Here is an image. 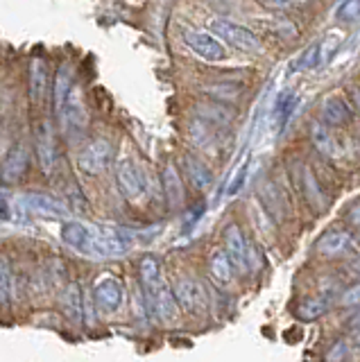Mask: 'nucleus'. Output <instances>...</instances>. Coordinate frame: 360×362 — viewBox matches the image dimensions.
<instances>
[{"mask_svg": "<svg viewBox=\"0 0 360 362\" xmlns=\"http://www.w3.org/2000/svg\"><path fill=\"white\" fill-rule=\"evenodd\" d=\"M211 32L224 43H229L231 48L240 52H261V39L256 37L252 30H247L240 23H233L227 18H213Z\"/></svg>", "mask_w": 360, "mask_h": 362, "instance_id": "1", "label": "nucleus"}, {"mask_svg": "<svg viewBox=\"0 0 360 362\" xmlns=\"http://www.w3.org/2000/svg\"><path fill=\"white\" fill-rule=\"evenodd\" d=\"M116 184H118V190L122 192V197L129 199V202H139L145 195V188H148V186H145L143 170L129 156L118 158V163H116Z\"/></svg>", "mask_w": 360, "mask_h": 362, "instance_id": "2", "label": "nucleus"}, {"mask_svg": "<svg viewBox=\"0 0 360 362\" xmlns=\"http://www.w3.org/2000/svg\"><path fill=\"white\" fill-rule=\"evenodd\" d=\"M114 161V147L107 139H95L82 147L80 156H77V165L86 175H100Z\"/></svg>", "mask_w": 360, "mask_h": 362, "instance_id": "3", "label": "nucleus"}, {"mask_svg": "<svg viewBox=\"0 0 360 362\" xmlns=\"http://www.w3.org/2000/svg\"><path fill=\"white\" fill-rule=\"evenodd\" d=\"M184 41H186L188 48L204 62H224L227 59V48H224V43L216 37V34H209V32H202V30H186Z\"/></svg>", "mask_w": 360, "mask_h": 362, "instance_id": "4", "label": "nucleus"}, {"mask_svg": "<svg viewBox=\"0 0 360 362\" xmlns=\"http://www.w3.org/2000/svg\"><path fill=\"white\" fill-rule=\"evenodd\" d=\"M175 299L179 303V308H184L186 313H204L209 305V297L204 286L197 279H179L175 286Z\"/></svg>", "mask_w": 360, "mask_h": 362, "instance_id": "5", "label": "nucleus"}, {"mask_svg": "<svg viewBox=\"0 0 360 362\" xmlns=\"http://www.w3.org/2000/svg\"><path fill=\"white\" fill-rule=\"evenodd\" d=\"M122 297H125V290H122V283L114 276H105L95 283L93 288V301L98 305V310L103 315H111L120 308Z\"/></svg>", "mask_w": 360, "mask_h": 362, "instance_id": "6", "label": "nucleus"}, {"mask_svg": "<svg viewBox=\"0 0 360 362\" xmlns=\"http://www.w3.org/2000/svg\"><path fill=\"white\" fill-rule=\"evenodd\" d=\"M35 143H37V158L39 165L46 175H50L54 165H57V143H54V132L48 120H41L35 132Z\"/></svg>", "mask_w": 360, "mask_h": 362, "instance_id": "7", "label": "nucleus"}, {"mask_svg": "<svg viewBox=\"0 0 360 362\" xmlns=\"http://www.w3.org/2000/svg\"><path fill=\"white\" fill-rule=\"evenodd\" d=\"M224 252L229 254L236 269L240 272L250 269V245H247L238 224H229L224 229Z\"/></svg>", "mask_w": 360, "mask_h": 362, "instance_id": "8", "label": "nucleus"}, {"mask_svg": "<svg viewBox=\"0 0 360 362\" xmlns=\"http://www.w3.org/2000/svg\"><path fill=\"white\" fill-rule=\"evenodd\" d=\"M145 305H148V310L156 317L159 322L163 324H170L177 320V310H179V303L175 299V292L170 290V286H166L154 292L150 299H145Z\"/></svg>", "mask_w": 360, "mask_h": 362, "instance_id": "9", "label": "nucleus"}, {"mask_svg": "<svg viewBox=\"0 0 360 362\" xmlns=\"http://www.w3.org/2000/svg\"><path fill=\"white\" fill-rule=\"evenodd\" d=\"M59 118L64 122V129L73 134V132H82L86 127V111H84V105H82V95L80 90L73 86V90L69 93L64 102V109L59 113Z\"/></svg>", "mask_w": 360, "mask_h": 362, "instance_id": "10", "label": "nucleus"}, {"mask_svg": "<svg viewBox=\"0 0 360 362\" xmlns=\"http://www.w3.org/2000/svg\"><path fill=\"white\" fill-rule=\"evenodd\" d=\"M139 276H141V288H143V299H150L154 292H159L166 286L163 269L159 258L145 256L139 265Z\"/></svg>", "mask_w": 360, "mask_h": 362, "instance_id": "11", "label": "nucleus"}, {"mask_svg": "<svg viewBox=\"0 0 360 362\" xmlns=\"http://www.w3.org/2000/svg\"><path fill=\"white\" fill-rule=\"evenodd\" d=\"M28 158H30L28 147L16 143L5 156V163H3V168H0V179H3L5 184H16V181L25 175Z\"/></svg>", "mask_w": 360, "mask_h": 362, "instance_id": "12", "label": "nucleus"}, {"mask_svg": "<svg viewBox=\"0 0 360 362\" xmlns=\"http://www.w3.org/2000/svg\"><path fill=\"white\" fill-rule=\"evenodd\" d=\"M161 179H163V192H166L168 206H170L173 211L182 209V204H184V184H182V177H179V170L175 168V163H166Z\"/></svg>", "mask_w": 360, "mask_h": 362, "instance_id": "13", "label": "nucleus"}, {"mask_svg": "<svg viewBox=\"0 0 360 362\" xmlns=\"http://www.w3.org/2000/svg\"><path fill=\"white\" fill-rule=\"evenodd\" d=\"M233 116V109L224 102H202V105H197V118L213 124V127H227V124H231Z\"/></svg>", "mask_w": 360, "mask_h": 362, "instance_id": "14", "label": "nucleus"}, {"mask_svg": "<svg viewBox=\"0 0 360 362\" xmlns=\"http://www.w3.org/2000/svg\"><path fill=\"white\" fill-rule=\"evenodd\" d=\"M48 90V66L46 59L35 57L30 64V98L35 105H41Z\"/></svg>", "mask_w": 360, "mask_h": 362, "instance_id": "15", "label": "nucleus"}, {"mask_svg": "<svg viewBox=\"0 0 360 362\" xmlns=\"http://www.w3.org/2000/svg\"><path fill=\"white\" fill-rule=\"evenodd\" d=\"M182 163H184V173H186L188 181L197 190L211 188V184H213V173H211V168L204 161H202V158H197L193 154H186Z\"/></svg>", "mask_w": 360, "mask_h": 362, "instance_id": "16", "label": "nucleus"}, {"mask_svg": "<svg viewBox=\"0 0 360 362\" xmlns=\"http://www.w3.org/2000/svg\"><path fill=\"white\" fill-rule=\"evenodd\" d=\"M322 122L329 127H342L349 122V109L340 95H326L322 102Z\"/></svg>", "mask_w": 360, "mask_h": 362, "instance_id": "17", "label": "nucleus"}, {"mask_svg": "<svg viewBox=\"0 0 360 362\" xmlns=\"http://www.w3.org/2000/svg\"><path fill=\"white\" fill-rule=\"evenodd\" d=\"M349 245H352V235H349L347 231H326L315 247H318V252L322 256L333 258V256L344 254L349 249Z\"/></svg>", "mask_w": 360, "mask_h": 362, "instance_id": "18", "label": "nucleus"}, {"mask_svg": "<svg viewBox=\"0 0 360 362\" xmlns=\"http://www.w3.org/2000/svg\"><path fill=\"white\" fill-rule=\"evenodd\" d=\"M62 310L71 322H75V324L82 322L84 301H82V288L77 286V283H71V286L64 288V292H62Z\"/></svg>", "mask_w": 360, "mask_h": 362, "instance_id": "19", "label": "nucleus"}, {"mask_svg": "<svg viewBox=\"0 0 360 362\" xmlns=\"http://www.w3.org/2000/svg\"><path fill=\"white\" fill-rule=\"evenodd\" d=\"M25 206L35 213L48 215V218H64V215L69 213L62 202H57L54 197H48V195H39V192H30L25 197Z\"/></svg>", "mask_w": 360, "mask_h": 362, "instance_id": "20", "label": "nucleus"}, {"mask_svg": "<svg viewBox=\"0 0 360 362\" xmlns=\"http://www.w3.org/2000/svg\"><path fill=\"white\" fill-rule=\"evenodd\" d=\"M310 141L315 145V150L324 156H335L337 154V147H335V136L331 132V127L326 122H313L310 127Z\"/></svg>", "mask_w": 360, "mask_h": 362, "instance_id": "21", "label": "nucleus"}, {"mask_svg": "<svg viewBox=\"0 0 360 362\" xmlns=\"http://www.w3.org/2000/svg\"><path fill=\"white\" fill-rule=\"evenodd\" d=\"M73 90V71L71 66H62L57 75H54V88H52V95H54V113H62L64 109V102L69 98V93Z\"/></svg>", "mask_w": 360, "mask_h": 362, "instance_id": "22", "label": "nucleus"}, {"mask_svg": "<svg viewBox=\"0 0 360 362\" xmlns=\"http://www.w3.org/2000/svg\"><path fill=\"white\" fill-rule=\"evenodd\" d=\"M190 139H193V143L197 147H202V150H207V152H213V150H216V145H218L216 127L209 124V122H204L202 118L193 120V124H190Z\"/></svg>", "mask_w": 360, "mask_h": 362, "instance_id": "23", "label": "nucleus"}, {"mask_svg": "<svg viewBox=\"0 0 360 362\" xmlns=\"http://www.w3.org/2000/svg\"><path fill=\"white\" fill-rule=\"evenodd\" d=\"M331 308V299L329 297H310V299H303L297 305V317L301 322H315L320 320L322 315H326Z\"/></svg>", "mask_w": 360, "mask_h": 362, "instance_id": "24", "label": "nucleus"}, {"mask_svg": "<svg viewBox=\"0 0 360 362\" xmlns=\"http://www.w3.org/2000/svg\"><path fill=\"white\" fill-rule=\"evenodd\" d=\"M209 267H211V274L218 283H229L233 279V263L229 254L224 249H216L209 258Z\"/></svg>", "mask_w": 360, "mask_h": 362, "instance_id": "25", "label": "nucleus"}, {"mask_svg": "<svg viewBox=\"0 0 360 362\" xmlns=\"http://www.w3.org/2000/svg\"><path fill=\"white\" fill-rule=\"evenodd\" d=\"M301 188H303V195H306V199L313 204V209H324V192H322V188H320L318 177L313 175V170H310L308 165L303 168Z\"/></svg>", "mask_w": 360, "mask_h": 362, "instance_id": "26", "label": "nucleus"}, {"mask_svg": "<svg viewBox=\"0 0 360 362\" xmlns=\"http://www.w3.org/2000/svg\"><path fill=\"white\" fill-rule=\"evenodd\" d=\"M12 299V267L5 256H0V310H5Z\"/></svg>", "mask_w": 360, "mask_h": 362, "instance_id": "27", "label": "nucleus"}, {"mask_svg": "<svg viewBox=\"0 0 360 362\" xmlns=\"http://www.w3.org/2000/svg\"><path fill=\"white\" fill-rule=\"evenodd\" d=\"M337 18L342 23H352L360 18V0H344L342 7L337 9Z\"/></svg>", "mask_w": 360, "mask_h": 362, "instance_id": "28", "label": "nucleus"}, {"mask_svg": "<svg viewBox=\"0 0 360 362\" xmlns=\"http://www.w3.org/2000/svg\"><path fill=\"white\" fill-rule=\"evenodd\" d=\"M247 173H250V161H247V163H243V165L238 168V173H236V175H233V179L229 181V188H227V195H229V197H233L236 192H238V190L243 188Z\"/></svg>", "mask_w": 360, "mask_h": 362, "instance_id": "29", "label": "nucleus"}, {"mask_svg": "<svg viewBox=\"0 0 360 362\" xmlns=\"http://www.w3.org/2000/svg\"><path fill=\"white\" fill-rule=\"evenodd\" d=\"M318 64H320V43H313L299 59V71H306V68L318 66Z\"/></svg>", "mask_w": 360, "mask_h": 362, "instance_id": "30", "label": "nucleus"}, {"mask_svg": "<svg viewBox=\"0 0 360 362\" xmlns=\"http://www.w3.org/2000/svg\"><path fill=\"white\" fill-rule=\"evenodd\" d=\"M340 305H344V308H356V305H360V283H356V286L347 288L342 292Z\"/></svg>", "mask_w": 360, "mask_h": 362, "instance_id": "31", "label": "nucleus"}, {"mask_svg": "<svg viewBox=\"0 0 360 362\" xmlns=\"http://www.w3.org/2000/svg\"><path fill=\"white\" fill-rule=\"evenodd\" d=\"M337 43H340V34H335L331 32L329 37H326L322 43H320V54H322V64L324 62H329V57L333 52V48H337Z\"/></svg>", "mask_w": 360, "mask_h": 362, "instance_id": "32", "label": "nucleus"}, {"mask_svg": "<svg viewBox=\"0 0 360 362\" xmlns=\"http://www.w3.org/2000/svg\"><path fill=\"white\" fill-rule=\"evenodd\" d=\"M344 358H347V344L344 342H335L329 354H326V362H344Z\"/></svg>", "mask_w": 360, "mask_h": 362, "instance_id": "33", "label": "nucleus"}, {"mask_svg": "<svg viewBox=\"0 0 360 362\" xmlns=\"http://www.w3.org/2000/svg\"><path fill=\"white\" fill-rule=\"evenodd\" d=\"M265 7H272V9H286L290 5H295V0H261Z\"/></svg>", "mask_w": 360, "mask_h": 362, "instance_id": "34", "label": "nucleus"}, {"mask_svg": "<svg viewBox=\"0 0 360 362\" xmlns=\"http://www.w3.org/2000/svg\"><path fill=\"white\" fill-rule=\"evenodd\" d=\"M9 218H12V213H9V204L3 197H0V222H5Z\"/></svg>", "mask_w": 360, "mask_h": 362, "instance_id": "35", "label": "nucleus"}, {"mask_svg": "<svg viewBox=\"0 0 360 362\" xmlns=\"http://www.w3.org/2000/svg\"><path fill=\"white\" fill-rule=\"evenodd\" d=\"M349 222H352L354 226H358V229H360V204H358V206H354L352 211H349Z\"/></svg>", "mask_w": 360, "mask_h": 362, "instance_id": "36", "label": "nucleus"}, {"mask_svg": "<svg viewBox=\"0 0 360 362\" xmlns=\"http://www.w3.org/2000/svg\"><path fill=\"white\" fill-rule=\"evenodd\" d=\"M347 324L349 326H352V328H360V310H356L352 317H349V320H347Z\"/></svg>", "mask_w": 360, "mask_h": 362, "instance_id": "37", "label": "nucleus"}, {"mask_svg": "<svg viewBox=\"0 0 360 362\" xmlns=\"http://www.w3.org/2000/svg\"><path fill=\"white\" fill-rule=\"evenodd\" d=\"M352 98H354L356 111L360 113V86H354V88H352Z\"/></svg>", "mask_w": 360, "mask_h": 362, "instance_id": "38", "label": "nucleus"}, {"mask_svg": "<svg viewBox=\"0 0 360 362\" xmlns=\"http://www.w3.org/2000/svg\"><path fill=\"white\" fill-rule=\"evenodd\" d=\"M352 272H354V274L360 279V258H356L354 263H352Z\"/></svg>", "mask_w": 360, "mask_h": 362, "instance_id": "39", "label": "nucleus"}, {"mask_svg": "<svg viewBox=\"0 0 360 362\" xmlns=\"http://www.w3.org/2000/svg\"><path fill=\"white\" fill-rule=\"evenodd\" d=\"M354 245H356V247H358V249H360V238H358V240H356V243H354Z\"/></svg>", "mask_w": 360, "mask_h": 362, "instance_id": "40", "label": "nucleus"}, {"mask_svg": "<svg viewBox=\"0 0 360 362\" xmlns=\"http://www.w3.org/2000/svg\"><path fill=\"white\" fill-rule=\"evenodd\" d=\"M356 342H358V344H360V333H358V335H356Z\"/></svg>", "mask_w": 360, "mask_h": 362, "instance_id": "41", "label": "nucleus"}]
</instances>
